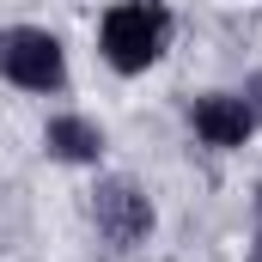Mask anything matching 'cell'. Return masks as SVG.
<instances>
[{
	"mask_svg": "<svg viewBox=\"0 0 262 262\" xmlns=\"http://www.w3.org/2000/svg\"><path fill=\"white\" fill-rule=\"evenodd\" d=\"M195 134L207 146H244L250 128H256V110H250V98H232V92H207L195 98Z\"/></svg>",
	"mask_w": 262,
	"mask_h": 262,
	"instance_id": "cell-4",
	"label": "cell"
},
{
	"mask_svg": "<svg viewBox=\"0 0 262 262\" xmlns=\"http://www.w3.org/2000/svg\"><path fill=\"white\" fill-rule=\"evenodd\" d=\"M43 146H49V159H61V165H98V152H104V128H98L92 116H49Z\"/></svg>",
	"mask_w": 262,
	"mask_h": 262,
	"instance_id": "cell-5",
	"label": "cell"
},
{
	"mask_svg": "<svg viewBox=\"0 0 262 262\" xmlns=\"http://www.w3.org/2000/svg\"><path fill=\"white\" fill-rule=\"evenodd\" d=\"M256 262H262V250H256Z\"/></svg>",
	"mask_w": 262,
	"mask_h": 262,
	"instance_id": "cell-7",
	"label": "cell"
},
{
	"mask_svg": "<svg viewBox=\"0 0 262 262\" xmlns=\"http://www.w3.org/2000/svg\"><path fill=\"white\" fill-rule=\"evenodd\" d=\"M171 43V12L159 0H128V6H110L104 25H98V49L116 73H146V67L165 55Z\"/></svg>",
	"mask_w": 262,
	"mask_h": 262,
	"instance_id": "cell-1",
	"label": "cell"
},
{
	"mask_svg": "<svg viewBox=\"0 0 262 262\" xmlns=\"http://www.w3.org/2000/svg\"><path fill=\"white\" fill-rule=\"evenodd\" d=\"M0 67H6V79H12L18 92H61L67 85L61 43H55L49 31H37V25H12V31L0 37Z\"/></svg>",
	"mask_w": 262,
	"mask_h": 262,
	"instance_id": "cell-2",
	"label": "cell"
},
{
	"mask_svg": "<svg viewBox=\"0 0 262 262\" xmlns=\"http://www.w3.org/2000/svg\"><path fill=\"white\" fill-rule=\"evenodd\" d=\"M244 98H250V110H256V122H262V73H250V85H244Z\"/></svg>",
	"mask_w": 262,
	"mask_h": 262,
	"instance_id": "cell-6",
	"label": "cell"
},
{
	"mask_svg": "<svg viewBox=\"0 0 262 262\" xmlns=\"http://www.w3.org/2000/svg\"><path fill=\"white\" fill-rule=\"evenodd\" d=\"M92 220L116 250H134V244L152 238V201L134 177H104L98 195H92Z\"/></svg>",
	"mask_w": 262,
	"mask_h": 262,
	"instance_id": "cell-3",
	"label": "cell"
}]
</instances>
